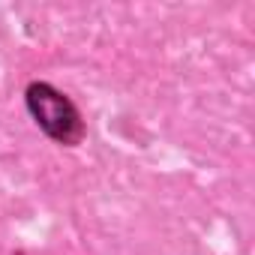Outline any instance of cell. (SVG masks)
Segmentation results:
<instances>
[{"instance_id":"cell-1","label":"cell","mask_w":255,"mask_h":255,"mask_svg":"<svg viewBox=\"0 0 255 255\" xmlns=\"http://www.w3.org/2000/svg\"><path fill=\"white\" fill-rule=\"evenodd\" d=\"M27 108L54 141H60V144H78L81 141L84 123H81L78 108L51 84H42V81L30 84L27 87Z\"/></svg>"}]
</instances>
